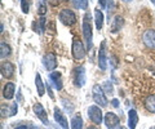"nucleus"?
Here are the masks:
<instances>
[{
  "label": "nucleus",
  "mask_w": 155,
  "mask_h": 129,
  "mask_svg": "<svg viewBox=\"0 0 155 129\" xmlns=\"http://www.w3.org/2000/svg\"><path fill=\"white\" fill-rule=\"evenodd\" d=\"M43 65L48 71H52L57 67V58L54 54H47L43 58Z\"/></svg>",
  "instance_id": "nucleus-10"
},
{
  "label": "nucleus",
  "mask_w": 155,
  "mask_h": 129,
  "mask_svg": "<svg viewBox=\"0 0 155 129\" xmlns=\"http://www.w3.org/2000/svg\"><path fill=\"white\" fill-rule=\"evenodd\" d=\"M54 120L62 127V129H69V124H67V119L64 116L60 108H54Z\"/></svg>",
  "instance_id": "nucleus-12"
},
{
  "label": "nucleus",
  "mask_w": 155,
  "mask_h": 129,
  "mask_svg": "<svg viewBox=\"0 0 155 129\" xmlns=\"http://www.w3.org/2000/svg\"><path fill=\"white\" fill-rule=\"evenodd\" d=\"M94 23H96V28L100 31L104 25V14L98 8L94 9Z\"/></svg>",
  "instance_id": "nucleus-17"
},
{
  "label": "nucleus",
  "mask_w": 155,
  "mask_h": 129,
  "mask_svg": "<svg viewBox=\"0 0 155 129\" xmlns=\"http://www.w3.org/2000/svg\"><path fill=\"white\" fill-rule=\"evenodd\" d=\"M72 56L75 60H83L85 57V49L83 47V43L79 39H75L72 43Z\"/></svg>",
  "instance_id": "nucleus-4"
},
{
  "label": "nucleus",
  "mask_w": 155,
  "mask_h": 129,
  "mask_svg": "<svg viewBox=\"0 0 155 129\" xmlns=\"http://www.w3.org/2000/svg\"><path fill=\"white\" fill-rule=\"evenodd\" d=\"M142 41L147 48L155 49V30L150 28V30L145 31L143 35H142Z\"/></svg>",
  "instance_id": "nucleus-7"
},
{
  "label": "nucleus",
  "mask_w": 155,
  "mask_h": 129,
  "mask_svg": "<svg viewBox=\"0 0 155 129\" xmlns=\"http://www.w3.org/2000/svg\"><path fill=\"white\" fill-rule=\"evenodd\" d=\"M88 116L94 124H100L102 123V111L101 108H98V106H89L88 107Z\"/></svg>",
  "instance_id": "nucleus-6"
},
{
  "label": "nucleus",
  "mask_w": 155,
  "mask_h": 129,
  "mask_svg": "<svg viewBox=\"0 0 155 129\" xmlns=\"http://www.w3.org/2000/svg\"><path fill=\"white\" fill-rule=\"evenodd\" d=\"M21 7L23 13H28V2L27 0H21Z\"/></svg>",
  "instance_id": "nucleus-24"
},
{
  "label": "nucleus",
  "mask_w": 155,
  "mask_h": 129,
  "mask_svg": "<svg viewBox=\"0 0 155 129\" xmlns=\"http://www.w3.org/2000/svg\"><path fill=\"white\" fill-rule=\"evenodd\" d=\"M35 84H36V89H38L39 95H43L45 92V87H44V84H43L41 78H40L39 74H36V76H35Z\"/></svg>",
  "instance_id": "nucleus-21"
},
{
  "label": "nucleus",
  "mask_w": 155,
  "mask_h": 129,
  "mask_svg": "<svg viewBox=\"0 0 155 129\" xmlns=\"http://www.w3.org/2000/svg\"><path fill=\"white\" fill-rule=\"evenodd\" d=\"M105 125L107 127V129H116L119 125V118L115 115L114 112H107L105 115Z\"/></svg>",
  "instance_id": "nucleus-9"
},
{
  "label": "nucleus",
  "mask_w": 155,
  "mask_h": 129,
  "mask_svg": "<svg viewBox=\"0 0 155 129\" xmlns=\"http://www.w3.org/2000/svg\"><path fill=\"white\" fill-rule=\"evenodd\" d=\"M92 93H93L94 102L98 105V106H102V107L107 106V98H106L104 90H102V88H101L100 85H94L93 90H92Z\"/></svg>",
  "instance_id": "nucleus-3"
},
{
  "label": "nucleus",
  "mask_w": 155,
  "mask_h": 129,
  "mask_svg": "<svg viewBox=\"0 0 155 129\" xmlns=\"http://www.w3.org/2000/svg\"><path fill=\"white\" fill-rule=\"evenodd\" d=\"M58 17H60V21L66 26H72L76 22L75 13L72 11H70V9H62Z\"/></svg>",
  "instance_id": "nucleus-2"
},
{
  "label": "nucleus",
  "mask_w": 155,
  "mask_h": 129,
  "mask_svg": "<svg viewBox=\"0 0 155 129\" xmlns=\"http://www.w3.org/2000/svg\"><path fill=\"white\" fill-rule=\"evenodd\" d=\"M85 83V70L83 66H78L74 70V84L78 88H81Z\"/></svg>",
  "instance_id": "nucleus-5"
},
{
  "label": "nucleus",
  "mask_w": 155,
  "mask_h": 129,
  "mask_svg": "<svg viewBox=\"0 0 155 129\" xmlns=\"http://www.w3.org/2000/svg\"><path fill=\"white\" fill-rule=\"evenodd\" d=\"M119 129H127V128H124V127H120Z\"/></svg>",
  "instance_id": "nucleus-32"
},
{
  "label": "nucleus",
  "mask_w": 155,
  "mask_h": 129,
  "mask_svg": "<svg viewBox=\"0 0 155 129\" xmlns=\"http://www.w3.org/2000/svg\"><path fill=\"white\" fill-rule=\"evenodd\" d=\"M71 129H83V120L80 115H75L71 120Z\"/></svg>",
  "instance_id": "nucleus-20"
},
{
  "label": "nucleus",
  "mask_w": 155,
  "mask_h": 129,
  "mask_svg": "<svg viewBox=\"0 0 155 129\" xmlns=\"http://www.w3.org/2000/svg\"><path fill=\"white\" fill-rule=\"evenodd\" d=\"M123 23H124L123 18H122V17H119V16H116V17L114 18L113 25H111V32H118L120 28H122Z\"/></svg>",
  "instance_id": "nucleus-18"
},
{
  "label": "nucleus",
  "mask_w": 155,
  "mask_h": 129,
  "mask_svg": "<svg viewBox=\"0 0 155 129\" xmlns=\"http://www.w3.org/2000/svg\"><path fill=\"white\" fill-rule=\"evenodd\" d=\"M74 5L79 9H87L88 8V0H72Z\"/></svg>",
  "instance_id": "nucleus-23"
},
{
  "label": "nucleus",
  "mask_w": 155,
  "mask_h": 129,
  "mask_svg": "<svg viewBox=\"0 0 155 129\" xmlns=\"http://www.w3.org/2000/svg\"><path fill=\"white\" fill-rule=\"evenodd\" d=\"M2 75L7 79L13 78L14 75V65L11 62H3L2 63Z\"/></svg>",
  "instance_id": "nucleus-11"
},
{
  "label": "nucleus",
  "mask_w": 155,
  "mask_h": 129,
  "mask_svg": "<svg viewBox=\"0 0 155 129\" xmlns=\"http://www.w3.org/2000/svg\"><path fill=\"white\" fill-rule=\"evenodd\" d=\"M51 78V82L54 84V87L57 90H61L62 89V79H61V73H58V71H54V73H52L49 75Z\"/></svg>",
  "instance_id": "nucleus-15"
},
{
  "label": "nucleus",
  "mask_w": 155,
  "mask_h": 129,
  "mask_svg": "<svg viewBox=\"0 0 155 129\" xmlns=\"http://www.w3.org/2000/svg\"><path fill=\"white\" fill-rule=\"evenodd\" d=\"M61 0H48V3L51 4V5H57V4H60Z\"/></svg>",
  "instance_id": "nucleus-26"
},
{
  "label": "nucleus",
  "mask_w": 155,
  "mask_h": 129,
  "mask_svg": "<svg viewBox=\"0 0 155 129\" xmlns=\"http://www.w3.org/2000/svg\"><path fill=\"white\" fill-rule=\"evenodd\" d=\"M16 129H27V128H26V125H19V127H17Z\"/></svg>",
  "instance_id": "nucleus-29"
},
{
  "label": "nucleus",
  "mask_w": 155,
  "mask_h": 129,
  "mask_svg": "<svg viewBox=\"0 0 155 129\" xmlns=\"http://www.w3.org/2000/svg\"><path fill=\"white\" fill-rule=\"evenodd\" d=\"M34 112L36 114V115L39 116V119L44 123V124H48V118H47V112H45V110L44 107L41 106L40 103H35L34 105Z\"/></svg>",
  "instance_id": "nucleus-13"
},
{
  "label": "nucleus",
  "mask_w": 155,
  "mask_h": 129,
  "mask_svg": "<svg viewBox=\"0 0 155 129\" xmlns=\"http://www.w3.org/2000/svg\"><path fill=\"white\" fill-rule=\"evenodd\" d=\"M31 129H36V128H31Z\"/></svg>",
  "instance_id": "nucleus-34"
},
{
  "label": "nucleus",
  "mask_w": 155,
  "mask_h": 129,
  "mask_svg": "<svg viewBox=\"0 0 155 129\" xmlns=\"http://www.w3.org/2000/svg\"><path fill=\"white\" fill-rule=\"evenodd\" d=\"M11 47H9L8 44H5V43H2V45H0V57L2 58H5V57H8L9 54H11Z\"/></svg>",
  "instance_id": "nucleus-22"
},
{
  "label": "nucleus",
  "mask_w": 155,
  "mask_h": 129,
  "mask_svg": "<svg viewBox=\"0 0 155 129\" xmlns=\"http://www.w3.org/2000/svg\"><path fill=\"white\" fill-rule=\"evenodd\" d=\"M98 65L101 70H106L107 67V56H106V41L101 43V48L98 50Z\"/></svg>",
  "instance_id": "nucleus-8"
},
{
  "label": "nucleus",
  "mask_w": 155,
  "mask_h": 129,
  "mask_svg": "<svg viewBox=\"0 0 155 129\" xmlns=\"http://www.w3.org/2000/svg\"><path fill=\"white\" fill-rule=\"evenodd\" d=\"M137 123H138V115H137V112H136V110H129V112H128L129 129H134L137 127Z\"/></svg>",
  "instance_id": "nucleus-16"
},
{
  "label": "nucleus",
  "mask_w": 155,
  "mask_h": 129,
  "mask_svg": "<svg viewBox=\"0 0 155 129\" xmlns=\"http://www.w3.org/2000/svg\"><path fill=\"white\" fill-rule=\"evenodd\" d=\"M145 107H146L150 112H155V94L149 95L145 99Z\"/></svg>",
  "instance_id": "nucleus-19"
},
{
  "label": "nucleus",
  "mask_w": 155,
  "mask_h": 129,
  "mask_svg": "<svg viewBox=\"0 0 155 129\" xmlns=\"http://www.w3.org/2000/svg\"><path fill=\"white\" fill-rule=\"evenodd\" d=\"M98 4H100V5L101 7H106V0H98Z\"/></svg>",
  "instance_id": "nucleus-27"
},
{
  "label": "nucleus",
  "mask_w": 155,
  "mask_h": 129,
  "mask_svg": "<svg viewBox=\"0 0 155 129\" xmlns=\"http://www.w3.org/2000/svg\"><path fill=\"white\" fill-rule=\"evenodd\" d=\"M113 105H114L115 107H118V106H119V102L116 101V99H114V101H113Z\"/></svg>",
  "instance_id": "nucleus-28"
},
{
  "label": "nucleus",
  "mask_w": 155,
  "mask_h": 129,
  "mask_svg": "<svg viewBox=\"0 0 155 129\" xmlns=\"http://www.w3.org/2000/svg\"><path fill=\"white\" fill-rule=\"evenodd\" d=\"M14 92H16V85L13 83H7L3 88V97L5 99H12Z\"/></svg>",
  "instance_id": "nucleus-14"
},
{
  "label": "nucleus",
  "mask_w": 155,
  "mask_h": 129,
  "mask_svg": "<svg viewBox=\"0 0 155 129\" xmlns=\"http://www.w3.org/2000/svg\"><path fill=\"white\" fill-rule=\"evenodd\" d=\"M83 35L85 39L87 48L91 49L92 48V26H91V17L88 13L83 18Z\"/></svg>",
  "instance_id": "nucleus-1"
},
{
  "label": "nucleus",
  "mask_w": 155,
  "mask_h": 129,
  "mask_svg": "<svg viewBox=\"0 0 155 129\" xmlns=\"http://www.w3.org/2000/svg\"><path fill=\"white\" fill-rule=\"evenodd\" d=\"M87 129H98V128H96V127H93V125H91V127H88Z\"/></svg>",
  "instance_id": "nucleus-30"
},
{
  "label": "nucleus",
  "mask_w": 155,
  "mask_h": 129,
  "mask_svg": "<svg viewBox=\"0 0 155 129\" xmlns=\"http://www.w3.org/2000/svg\"><path fill=\"white\" fill-rule=\"evenodd\" d=\"M151 129H155V128H151Z\"/></svg>",
  "instance_id": "nucleus-35"
},
{
  "label": "nucleus",
  "mask_w": 155,
  "mask_h": 129,
  "mask_svg": "<svg viewBox=\"0 0 155 129\" xmlns=\"http://www.w3.org/2000/svg\"><path fill=\"white\" fill-rule=\"evenodd\" d=\"M123 2H124V3H130L132 0H123Z\"/></svg>",
  "instance_id": "nucleus-31"
},
{
  "label": "nucleus",
  "mask_w": 155,
  "mask_h": 129,
  "mask_svg": "<svg viewBox=\"0 0 155 129\" xmlns=\"http://www.w3.org/2000/svg\"><path fill=\"white\" fill-rule=\"evenodd\" d=\"M104 87H106V92H107L109 94L113 93V85H111V83L105 82V83H104Z\"/></svg>",
  "instance_id": "nucleus-25"
},
{
  "label": "nucleus",
  "mask_w": 155,
  "mask_h": 129,
  "mask_svg": "<svg viewBox=\"0 0 155 129\" xmlns=\"http://www.w3.org/2000/svg\"><path fill=\"white\" fill-rule=\"evenodd\" d=\"M151 2H153V4H155V0H151Z\"/></svg>",
  "instance_id": "nucleus-33"
}]
</instances>
